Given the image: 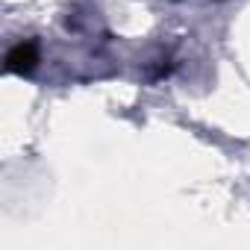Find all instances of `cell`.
I'll use <instances>...</instances> for the list:
<instances>
[{"label":"cell","mask_w":250,"mask_h":250,"mask_svg":"<svg viewBox=\"0 0 250 250\" xmlns=\"http://www.w3.org/2000/svg\"><path fill=\"white\" fill-rule=\"evenodd\" d=\"M36 62H39V47H36V42H21V44H15V47L9 50V56H6V71H9V74H30V71L36 68Z\"/></svg>","instance_id":"1"}]
</instances>
